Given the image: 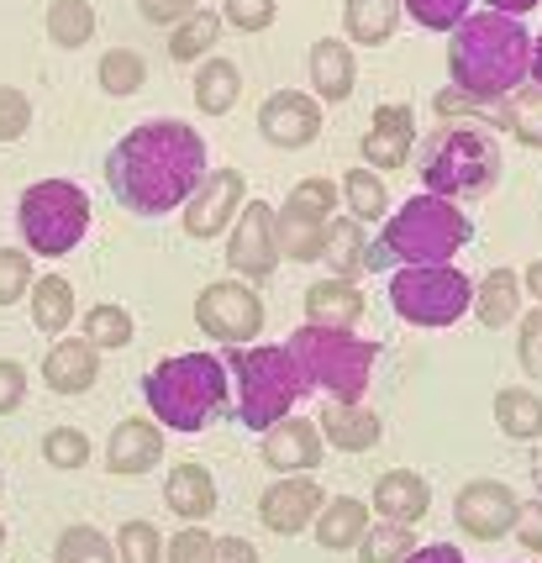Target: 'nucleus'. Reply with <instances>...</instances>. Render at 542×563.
<instances>
[{
	"label": "nucleus",
	"instance_id": "obj_46",
	"mask_svg": "<svg viewBox=\"0 0 542 563\" xmlns=\"http://www.w3.org/2000/svg\"><path fill=\"white\" fill-rule=\"evenodd\" d=\"M406 16L427 32H453V26L468 16V0H400Z\"/></svg>",
	"mask_w": 542,
	"mask_h": 563
},
{
	"label": "nucleus",
	"instance_id": "obj_29",
	"mask_svg": "<svg viewBox=\"0 0 542 563\" xmlns=\"http://www.w3.org/2000/svg\"><path fill=\"white\" fill-rule=\"evenodd\" d=\"M495 427L511 442H538L542 438V395H532L527 385H506L495 395Z\"/></svg>",
	"mask_w": 542,
	"mask_h": 563
},
{
	"label": "nucleus",
	"instance_id": "obj_15",
	"mask_svg": "<svg viewBox=\"0 0 542 563\" xmlns=\"http://www.w3.org/2000/svg\"><path fill=\"white\" fill-rule=\"evenodd\" d=\"M317 511H321V485L311 474H279L269 490H264V500H258V521L269 532H279V538L306 532L317 521Z\"/></svg>",
	"mask_w": 542,
	"mask_h": 563
},
{
	"label": "nucleus",
	"instance_id": "obj_24",
	"mask_svg": "<svg viewBox=\"0 0 542 563\" xmlns=\"http://www.w3.org/2000/svg\"><path fill=\"white\" fill-rule=\"evenodd\" d=\"M379 417H374L364 400H332L327 411H321V442H332V448H343V453H364L379 442Z\"/></svg>",
	"mask_w": 542,
	"mask_h": 563
},
{
	"label": "nucleus",
	"instance_id": "obj_14",
	"mask_svg": "<svg viewBox=\"0 0 542 563\" xmlns=\"http://www.w3.org/2000/svg\"><path fill=\"white\" fill-rule=\"evenodd\" d=\"M258 132L269 147H285V153L311 147L321 137V100L306 90H279L258 106Z\"/></svg>",
	"mask_w": 542,
	"mask_h": 563
},
{
	"label": "nucleus",
	"instance_id": "obj_6",
	"mask_svg": "<svg viewBox=\"0 0 542 563\" xmlns=\"http://www.w3.org/2000/svg\"><path fill=\"white\" fill-rule=\"evenodd\" d=\"M222 364L226 374H237V417L253 432H269L306 395V379H300L290 347H226Z\"/></svg>",
	"mask_w": 542,
	"mask_h": 563
},
{
	"label": "nucleus",
	"instance_id": "obj_25",
	"mask_svg": "<svg viewBox=\"0 0 542 563\" xmlns=\"http://www.w3.org/2000/svg\"><path fill=\"white\" fill-rule=\"evenodd\" d=\"M400 0H347L343 5V32L347 48H385L400 32Z\"/></svg>",
	"mask_w": 542,
	"mask_h": 563
},
{
	"label": "nucleus",
	"instance_id": "obj_16",
	"mask_svg": "<svg viewBox=\"0 0 542 563\" xmlns=\"http://www.w3.org/2000/svg\"><path fill=\"white\" fill-rule=\"evenodd\" d=\"M158 459H164V427H158V421L126 417L111 427V442H106V468H111V474L137 479V474H148Z\"/></svg>",
	"mask_w": 542,
	"mask_h": 563
},
{
	"label": "nucleus",
	"instance_id": "obj_35",
	"mask_svg": "<svg viewBox=\"0 0 542 563\" xmlns=\"http://www.w3.org/2000/svg\"><path fill=\"white\" fill-rule=\"evenodd\" d=\"M32 321L43 332H64L75 321V290H69V279H58V274L32 279Z\"/></svg>",
	"mask_w": 542,
	"mask_h": 563
},
{
	"label": "nucleus",
	"instance_id": "obj_23",
	"mask_svg": "<svg viewBox=\"0 0 542 563\" xmlns=\"http://www.w3.org/2000/svg\"><path fill=\"white\" fill-rule=\"evenodd\" d=\"M364 311H369V300H364V290L353 279L332 274V279H321V285L306 290V321L311 327H343V332H353L364 321Z\"/></svg>",
	"mask_w": 542,
	"mask_h": 563
},
{
	"label": "nucleus",
	"instance_id": "obj_37",
	"mask_svg": "<svg viewBox=\"0 0 542 563\" xmlns=\"http://www.w3.org/2000/svg\"><path fill=\"white\" fill-rule=\"evenodd\" d=\"M48 37L58 48H85L96 37V11L90 0H53L48 5Z\"/></svg>",
	"mask_w": 542,
	"mask_h": 563
},
{
	"label": "nucleus",
	"instance_id": "obj_33",
	"mask_svg": "<svg viewBox=\"0 0 542 563\" xmlns=\"http://www.w3.org/2000/svg\"><path fill=\"white\" fill-rule=\"evenodd\" d=\"M237 96H243V74H237V64L211 58L206 69H196V106L206 111V117H222V111H232V106H237Z\"/></svg>",
	"mask_w": 542,
	"mask_h": 563
},
{
	"label": "nucleus",
	"instance_id": "obj_4",
	"mask_svg": "<svg viewBox=\"0 0 542 563\" xmlns=\"http://www.w3.org/2000/svg\"><path fill=\"white\" fill-rule=\"evenodd\" d=\"M148 411L169 432H200L226 411V364L217 353H174L148 374Z\"/></svg>",
	"mask_w": 542,
	"mask_h": 563
},
{
	"label": "nucleus",
	"instance_id": "obj_57",
	"mask_svg": "<svg viewBox=\"0 0 542 563\" xmlns=\"http://www.w3.org/2000/svg\"><path fill=\"white\" fill-rule=\"evenodd\" d=\"M542 0H490V11H500V16H527V11H538Z\"/></svg>",
	"mask_w": 542,
	"mask_h": 563
},
{
	"label": "nucleus",
	"instance_id": "obj_48",
	"mask_svg": "<svg viewBox=\"0 0 542 563\" xmlns=\"http://www.w3.org/2000/svg\"><path fill=\"white\" fill-rule=\"evenodd\" d=\"M164 563H217V538L206 527H185L174 532V542L164 548Z\"/></svg>",
	"mask_w": 542,
	"mask_h": 563
},
{
	"label": "nucleus",
	"instance_id": "obj_54",
	"mask_svg": "<svg viewBox=\"0 0 542 563\" xmlns=\"http://www.w3.org/2000/svg\"><path fill=\"white\" fill-rule=\"evenodd\" d=\"M217 563H258V548L247 538H217Z\"/></svg>",
	"mask_w": 542,
	"mask_h": 563
},
{
	"label": "nucleus",
	"instance_id": "obj_36",
	"mask_svg": "<svg viewBox=\"0 0 542 563\" xmlns=\"http://www.w3.org/2000/svg\"><path fill=\"white\" fill-rule=\"evenodd\" d=\"M96 79H100V90H106L111 100L137 96V90H143V79H148V58H143V53H132V48H111L96 64Z\"/></svg>",
	"mask_w": 542,
	"mask_h": 563
},
{
	"label": "nucleus",
	"instance_id": "obj_9",
	"mask_svg": "<svg viewBox=\"0 0 542 563\" xmlns=\"http://www.w3.org/2000/svg\"><path fill=\"white\" fill-rule=\"evenodd\" d=\"M390 306L411 327H453L474 306V279L453 264H400L390 274Z\"/></svg>",
	"mask_w": 542,
	"mask_h": 563
},
{
	"label": "nucleus",
	"instance_id": "obj_18",
	"mask_svg": "<svg viewBox=\"0 0 542 563\" xmlns=\"http://www.w3.org/2000/svg\"><path fill=\"white\" fill-rule=\"evenodd\" d=\"M411 143H417L411 106H395V100H385V106H374V126L364 132L358 153H364V164L379 174V169H400V164H406V153H411Z\"/></svg>",
	"mask_w": 542,
	"mask_h": 563
},
{
	"label": "nucleus",
	"instance_id": "obj_44",
	"mask_svg": "<svg viewBox=\"0 0 542 563\" xmlns=\"http://www.w3.org/2000/svg\"><path fill=\"white\" fill-rule=\"evenodd\" d=\"M43 459L53 468H85L90 464V438L79 427H53L48 438H43Z\"/></svg>",
	"mask_w": 542,
	"mask_h": 563
},
{
	"label": "nucleus",
	"instance_id": "obj_38",
	"mask_svg": "<svg viewBox=\"0 0 542 563\" xmlns=\"http://www.w3.org/2000/svg\"><path fill=\"white\" fill-rule=\"evenodd\" d=\"M338 206H343V190H338V179H321V174L300 179L296 190H290V200H285V211H290V217L321 221V227L338 217Z\"/></svg>",
	"mask_w": 542,
	"mask_h": 563
},
{
	"label": "nucleus",
	"instance_id": "obj_26",
	"mask_svg": "<svg viewBox=\"0 0 542 563\" xmlns=\"http://www.w3.org/2000/svg\"><path fill=\"white\" fill-rule=\"evenodd\" d=\"M317 542L327 548V553H347V548H358L364 542V532H369V506L364 500H353V495H338V500H327L317 511Z\"/></svg>",
	"mask_w": 542,
	"mask_h": 563
},
{
	"label": "nucleus",
	"instance_id": "obj_30",
	"mask_svg": "<svg viewBox=\"0 0 542 563\" xmlns=\"http://www.w3.org/2000/svg\"><path fill=\"white\" fill-rule=\"evenodd\" d=\"M369 238H364V221L358 217H332L327 232H321V258L338 269V279H353L364 269V253H369Z\"/></svg>",
	"mask_w": 542,
	"mask_h": 563
},
{
	"label": "nucleus",
	"instance_id": "obj_60",
	"mask_svg": "<svg viewBox=\"0 0 542 563\" xmlns=\"http://www.w3.org/2000/svg\"><path fill=\"white\" fill-rule=\"evenodd\" d=\"M0 495H5V479H0Z\"/></svg>",
	"mask_w": 542,
	"mask_h": 563
},
{
	"label": "nucleus",
	"instance_id": "obj_10",
	"mask_svg": "<svg viewBox=\"0 0 542 563\" xmlns=\"http://www.w3.org/2000/svg\"><path fill=\"white\" fill-rule=\"evenodd\" d=\"M196 327L226 347H247L258 332H264V300H258L253 285L217 279V285H206L196 300Z\"/></svg>",
	"mask_w": 542,
	"mask_h": 563
},
{
	"label": "nucleus",
	"instance_id": "obj_56",
	"mask_svg": "<svg viewBox=\"0 0 542 563\" xmlns=\"http://www.w3.org/2000/svg\"><path fill=\"white\" fill-rule=\"evenodd\" d=\"M521 290H532V300L542 306V258H532V264L521 269Z\"/></svg>",
	"mask_w": 542,
	"mask_h": 563
},
{
	"label": "nucleus",
	"instance_id": "obj_17",
	"mask_svg": "<svg viewBox=\"0 0 542 563\" xmlns=\"http://www.w3.org/2000/svg\"><path fill=\"white\" fill-rule=\"evenodd\" d=\"M264 464L274 474H311L321 464V427L306 417H285L264 432Z\"/></svg>",
	"mask_w": 542,
	"mask_h": 563
},
{
	"label": "nucleus",
	"instance_id": "obj_2",
	"mask_svg": "<svg viewBox=\"0 0 542 563\" xmlns=\"http://www.w3.org/2000/svg\"><path fill=\"white\" fill-rule=\"evenodd\" d=\"M447 74L464 96L479 100H506L532 79V32L521 16H500V11H468L453 26L447 43Z\"/></svg>",
	"mask_w": 542,
	"mask_h": 563
},
{
	"label": "nucleus",
	"instance_id": "obj_53",
	"mask_svg": "<svg viewBox=\"0 0 542 563\" xmlns=\"http://www.w3.org/2000/svg\"><path fill=\"white\" fill-rule=\"evenodd\" d=\"M196 5H200V0H137L143 22H153V26H174V22H185V16H190Z\"/></svg>",
	"mask_w": 542,
	"mask_h": 563
},
{
	"label": "nucleus",
	"instance_id": "obj_61",
	"mask_svg": "<svg viewBox=\"0 0 542 563\" xmlns=\"http://www.w3.org/2000/svg\"><path fill=\"white\" fill-rule=\"evenodd\" d=\"M521 563H532V559H521Z\"/></svg>",
	"mask_w": 542,
	"mask_h": 563
},
{
	"label": "nucleus",
	"instance_id": "obj_8",
	"mask_svg": "<svg viewBox=\"0 0 542 563\" xmlns=\"http://www.w3.org/2000/svg\"><path fill=\"white\" fill-rule=\"evenodd\" d=\"M16 227H22L26 253H43V258H64L85 243L90 232V196L69 185V179H37L22 190L16 206Z\"/></svg>",
	"mask_w": 542,
	"mask_h": 563
},
{
	"label": "nucleus",
	"instance_id": "obj_20",
	"mask_svg": "<svg viewBox=\"0 0 542 563\" xmlns=\"http://www.w3.org/2000/svg\"><path fill=\"white\" fill-rule=\"evenodd\" d=\"M43 379L53 395H85L100 379V347L85 338H58L43 358Z\"/></svg>",
	"mask_w": 542,
	"mask_h": 563
},
{
	"label": "nucleus",
	"instance_id": "obj_45",
	"mask_svg": "<svg viewBox=\"0 0 542 563\" xmlns=\"http://www.w3.org/2000/svg\"><path fill=\"white\" fill-rule=\"evenodd\" d=\"M32 253L26 247H0V306H16L32 290Z\"/></svg>",
	"mask_w": 542,
	"mask_h": 563
},
{
	"label": "nucleus",
	"instance_id": "obj_59",
	"mask_svg": "<svg viewBox=\"0 0 542 563\" xmlns=\"http://www.w3.org/2000/svg\"><path fill=\"white\" fill-rule=\"evenodd\" d=\"M0 548H5V521H0Z\"/></svg>",
	"mask_w": 542,
	"mask_h": 563
},
{
	"label": "nucleus",
	"instance_id": "obj_41",
	"mask_svg": "<svg viewBox=\"0 0 542 563\" xmlns=\"http://www.w3.org/2000/svg\"><path fill=\"white\" fill-rule=\"evenodd\" d=\"M321 221H306V217H290L279 211V258H296V264H317L321 258Z\"/></svg>",
	"mask_w": 542,
	"mask_h": 563
},
{
	"label": "nucleus",
	"instance_id": "obj_3",
	"mask_svg": "<svg viewBox=\"0 0 542 563\" xmlns=\"http://www.w3.org/2000/svg\"><path fill=\"white\" fill-rule=\"evenodd\" d=\"M474 221L443 196H411L379 232V243L364 253V269H400V264H453V253L468 247Z\"/></svg>",
	"mask_w": 542,
	"mask_h": 563
},
{
	"label": "nucleus",
	"instance_id": "obj_19",
	"mask_svg": "<svg viewBox=\"0 0 542 563\" xmlns=\"http://www.w3.org/2000/svg\"><path fill=\"white\" fill-rule=\"evenodd\" d=\"M369 511H379L385 521H395V527H417L421 516L432 511V485L421 479L417 468H390V474L374 479Z\"/></svg>",
	"mask_w": 542,
	"mask_h": 563
},
{
	"label": "nucleus",
	"instance_id": "obj_49",
	"mask_svg": "<svg viewBox=\"0 0 542 563\" xmlns=\"http://www.w3.org/2000/svg\"><path fill=\"white\" fill-rule=\"evenodd\" d=\"M32 126V100L16 85H0V143H16Z\"/></svg>",
	"mask_w": 542,
	"mask_h": 563
},
{
	"label": "nucleus",
	"instance_id": "obj_21",
	"mask_svg": "<svg viewBox=\"0 0 542 563\" xmlns=\"http://www.w3.org/2000/svg\"><path fill=\"white\" fill-rule=\"evenodd\" d=\"M164 506H169L185 527H200L206 516L217 511V479L206 464H174L164 479Z\"/></svg>",
	"mask_w": 542,
	"mask_h": 563
},
{
	"label": "nucleus",
	"instance_id": "obj_39",
	"mask_svg": "<svg viewBox=\"0 0 542 563\" xmlns=\"http://www.w3.org/2000/svg\"><path fill=\"white\" fill-rule=\"evenodd\" d=\"M85 343H96L100 353H117V347L132 343V311L126 306H111V300H100L85 311Z\"/></svg>",
	"mask_w": 542,
	"mask_h": 563
},
{
	"label": "nucleus",
	"instance_id": "obj_51",
	"mask_svg": "<svg viewBox=\"0 0 542 563\" xmlns=\"http://www.w3.org/2000/svg\"><path fill=\"white\" fill-rule=\"evenodd\" d=\"M22 400H26V368L16 358H0V417L22 411Z\"/></svg>",
	"mask_w": 542,
	"mask_h": 563
},
{
	"label": "nucleus",
	"instance_id": "obj_34",
	"mask_svg": "<svg viewBox=\"0 0 542 563\" xmlns=\"http://www.w3.org/2000/svg\"><path fill=\"white\" fill-rule=\"evenodd\" d=\"M53 563H122V559H117V542L106 538L100 527L75 521V527H64L58 542H53Z\"/></svg>",
	"mask_w": 542,
	"mask_h": 563
},
{
	"label": "nucleus",
	"instance_id": "obj_58",
	"mask_svg": "<svg viewBox=\"0 0 542 563\" xmlns=\"http://www.w3.org/2000/svg\"><path fill=\"white\" fill-rule=\"evenodd\" d=\"M532 79H538V85H542V32H538V37H532Z\"/></svg>",
	"mask_w": 542,
	"mask_h": 563
},
{
	"label": "nucleus",
	"instance_id": "obj_47",
	"mask_svg": "<svg viewBox=\"0 0 542 563\" xmlns=\"http://www.w3.org/2000/svg\"><path fill=\"white\" fill-rule=\"evenodd\" d=\"M279 16V0H222V22L237 32H269Z\"/></svg>",
	"mask_w": 542,
	"mask_h": 563
},
{
	"label": "nucleus",
	"instance_id": "obj_13",
	"mask_svg": "<svg viewBox=\"0 0 542 563\" xmlns=\"http://www.w3.org/2000/svg\"><path fill=\"white\" fill-rule=\"evenodd\" d=\"M521 516V495L506 485V479H468L458 500H453V521L464 538L495 542V538H511Z\"/></svg>",
	"mask_w": 542,
	"mask_h": 563
},
{
	"label": "nucleus",
	"instance_id": "obj_1",
	"mask_svg": "<svg viewBox=\"0 0 542 563\" xmlns=\"http://www.w3.org/2000/svg\"><path fill=\"white\" fill-rule=\"evenodd\" d=\"M206 174V137L190 122L132 126L106 158V185L132 217L179 211Z\"/></svg>",
	"mask_w": 542,
	"mask_h": 563
},
{
	"label": "nucleus",
	"instance_id": "obj_52",
	"mask_svg": "<svg viewBox=\"0 0 542 563\" xmlns=\"http://www.w3.org/2000/svg\"><path fill=\"white\" fill-rule=\"evenodd\" d=\"M511 538L538 559L542 553V500H521V516H517V527H511Z\"/></svg>",
	"mask_w": 542,
	"mask_h": 563
},
{
	"label": "nucleus",
	"instance_id": "obj_7",
	"mask_svg": "<svg viewBox=\"0 0 542 563\" xmlns=\"http://www.w3.org/2000/svg\"><path fill=\"white\" fill-rule=\"evenodd\" d=\"M500 147L490 132H474V126H443L427 153H421V185L427 196L443 200H464V196H490L500 185Z\"/></svg>",
	"mask_w": 542,
	"mask_h": 563
},
{
	"label": "nucleus",
	"instance_id": "obj_50",
	"mask_svg": "<svg viewBox=\"0 0 542 563\" xmlns=\"http://www.w3.org/2000/svg\"><path fill=\"white\" fill-rule=\"evenodd\" d=\"M517 358H521V368H527V374L542 385V306L532 311V317H521V327H517Z\"/></svg>",
	"mask_w": 542,
	"mask_h": 563
},
{
	"label": "nucleus",
	"instance_id": "obj_31",
	"mask_svg": "<svg viewBox=\"0 0 542 563\" xmlns=\"http://www.w3.org/2000/svg\"><path fill=\"white\" fill-rule=\"evenodd\" d=\"M222 11H206V5H196L185 22H174L169 32V58L174 64H196L200 53L217 48V37H222Z\"/></svg>",
	"mask_w": 542,
	"mask_h": 563
},
{
	"label": "nucleus",
	"instance_id": "obj_40",
	"mask_svg": "<svg viewBox=\"0 0 542 563\" xmlns=\"http://www.w3.org/2000/svg\"><path fill=\"white\" fill-rule=\"evenodd\" d=\"M417 553V538H411V527H395V521H379L364 532L358 542V563H406Z\"/></svg>",
	"mask_w": 542,
	"mask_h": 563
},
{
	"label": "nucleus",
	"instance_id": "obj_43",
	"mask_svg": "<svg viewBox=\"0 0 542 563\" xmlns=\"http://www.w3.org/2000/svg\"><path fill=\"white\" fill-rule=\"evenodd\" d=\"M495 106H500V100L464 96L458 85H447V90H438V100H432V111L443 117V126H447V122H485V117H490V126H495Z\"/></svg>",
	"mask_w": 542,
	"mask_h": 563
},
{
	"label": "nucleus",
	"instance_id": "obj_11",
	"mask_svg": "<svg viewBox=\"0 0 542 563\" xmlns=\"http://www.w3.org/2000/svg\"><path fill=\"white\" fill-rule=\"evenodd\" d=\"M226 264L237 279H253V285H264L279 269V211L269 200H243L232 243H226Z\"/></svg>",
	"mask_w": 542,
	"mask_h": 563
},
{
	"label": "nucleus",
	"instance_id": "obj_12",
	"mask_svg": "<svg viewBox=\"0 0 542 563\" xmlns=\"http://www.w3.org/2000/svg\"><path fill=\"white\" fill-rule=\"evenodd\" d=\"M247 200V179L243 169H206L200 174V185L190 190V200L179 206V217H185V232L206 243V238H222L226 227L237 221V206Z\"/></svg>",
	"mask_w": 542,
	"mask_h": 563
},
{
	"label": "nucleus",
	"instance_id": "obj_27",
	"mask_svg": "<svg viewBox=\"0 0 542 563\" xmlns=\"http://www.w3.org/2000/svg\"><path fill=\"white\" fill-rule=\"evenodd\" d=\"M521 274L517 269H490L485 279H474V317L485 321V327H511V321L521 317Z\"/></svg>",
	"mask_w": 542,
	"mask_h": 563
},
{
	"label": "nucleus",
	"instance_id": "obj_5",
	"mask_svg": "<svg viewBox=\"0 0 542 563\" xmlns=\"http://www.w3.org/2000/svg\"><path fill=\"white\" fill-rule=\"evenodd\" d=\"M285 347L296 358L306 390H327L332 400H364L374 358H379V343H369V338L343 332V327H311V321Z\"/></svg>",
	"mask_w": 542,
	"mask_h": 563
},
{
	"label": "nucleus",
	"instance_id": "obj_55",
	"mask_svg": "<svg viewBox=\"0 0 542 563\" xmlns=\"http://www.w3.org/2000/svg\"><path fill=\"white\" fill-rule=\"evenodd\" d=\"M406 563H464V553H458V548H447V542H432V548H417Z\"/></svg>",
	"mask_w": 542,
	"mask_h": 563
},
{
	"label": "nucleus",
	"instance_id": "obj_32",
	"mask_svg": "<svg viewBox=\"0 0 542 563\" xmlns=\"http://www.w3.org/2000/svg\"><path fill=\"white\" fill-rule=\"evenodd\" d=\"M338 190H343V206L364 221V227L390 217V190H385V179H379L374 169H364V164H358V169H347L343 179H338Z\"/></svg>",
	"mask_w": 542,
	"mask_h": 563
},
{
	"label": "nucleus",
	"instance_id": "obj_42",
	"mask_svg": "<svg viewBox=\"0 0 542 563\" xmlns=\"http://www.w3.org/2000/svg\"><path fill=\"white\" fill-rule=\"evenodd\" d=\"M117 559L122 563H164V532L153 521H126L117 532Z\"/></svg>",
	"mask_w": 542,
	"mask_h": 563
},
{
	"label": "nucleus",
	"instance_id": "obj_28",
	"mask_svg": "<svg viewBox=\"0 0 542 563\" xmlns=\"http://www.w3.org/2000/svg\"><path fill=\"white\" fill-rule=\"evenodd\" d=\"M495 126H506L521 147H542V85L538 79H527L521 90L495 106Z\"/></svg>",
	"mask_w": 542,
	"mask_h": 563
},
{
	"label": "nucleus",
	"instance_id": "obj_22",
	"mask_svg": "<svg viewBox=\"0 0 542 563\" xmlns=\"http://www.w3.org/2000/svg\"><path fill=\"white\" fill-rule=\"evenodd\" d=\"M311 90H317L321 106H338V100L353 96V85H358V64H353V48H347L343 37H321L311 43Z\"/></svg>",
	"mask_w": 542,
	"mask_h": 563
}]
</instances>
